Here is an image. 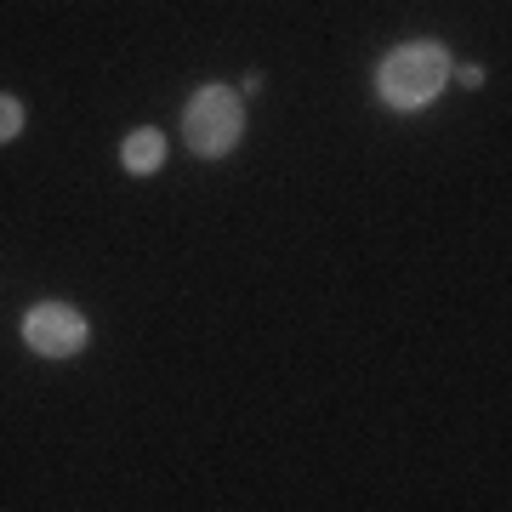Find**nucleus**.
Returning a JSON list of instances; mask_svg holds the SVG:
<instances>
[{
	"instance_id": "obj_5",
	"label": "nucleus",
	"mask_w": 512,
	"mask_h": 512,
	"mask_svg": "<svg viewBox=\"0 0 512 512\" xmlns=\"http://www.w3.org/2000/svg\"><path fill=\"white\" fill-rule=\"evenodd\" d=\"M18 131H23V103H18V97L0 92V143H12Z\"/></svg>"
},
{
	"instance_id": "obj_4",
	"label": "nucleus",
	"mask_w": 512,
	"mask_h": 512,
	"mask_svg": "<svg viewBox=\"0 0 512 512\" xmlns=\"http://www.w3.org/2000/svg\"><path fill=\"white\" fill-rule=\"evenodd\" d=\"M160 160H165V137H160L154 126L131 131L126 148H120V165H126L131 177H148V171H160Z\"/></svg>"
},
{
	"instance_id": "obj_1",
	"label": "nucleus",
	"mask_w": 512,
	"mask_h": 512,
	"mask_svg": "<svg viewBox=\"0 0 512 512\" xmlns=\"http://www.w3.org/2000/svg\"><path fill=\"white\" fill-rule=\"evenodd\" d=\"M444 80H450V52H444L439 40L399 46L382 63V74H376V86H382V97L393 109H427L444 92Z\"/></svg>"
},
{
	"instance_id": "obj_2",
	"label": "nucleus",
	"mask_w": 512,
	"mask_h": 512,
	"mask_svg": "<svg viewBox=\"0 0 512 512\" xmlns=\"http://www.w3.org/2000/svg\"><path fill=\"white\" fill-rule=\"evenodd\" d=\"M183 131H188V148H194V154H205V160H222V154L239 143V131H245L239 92H228V86H205V92L188 103Z\"/></svg>"
},
{
	"instance_id": "obj_3",
	"label": "nucleus",
	"mask_w": 512,
	"mask_h": 512,
	"mask_svg": "<svg viewBox=\"0 0 512 512\" xmlns=\"http://www.w3.org/2000/svg\"><path fill=\"white\" fill-rule=\"evenodd\" d=\"M23 342H29L40 359H74V353L92 342V325H86V313L69 308V302H40V308H29V319H23Z\"/></svg>"
}]
</instances>
